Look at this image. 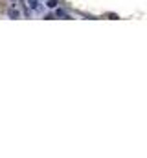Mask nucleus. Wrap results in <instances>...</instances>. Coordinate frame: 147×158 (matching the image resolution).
Wrapping results in <instances>:
<instances>
[{
    "instance_id": "obj_4",
    "label": "nucleus",
    "mask_w": 147,
    "mask_h": 158,
    "mask_svg": "<svg viewBox=\"0 0 147 158\" xmlns=\"http://www.w3.org/2000/svg\"><path fill=\"white\" fill-rule=\"evenodd\" d=\"M57 17H61V18H70V17H68L62 9H57Z\"/></svg>"
},
{
    "instance_id": "obj_2",
    "label": "nucleus",
    "mask_w": 147,
    "mask_h": 158,
    "mask_svg": "<svg viewBox=\"0 0 147 158\" xmlns=\"http://www.w3.org/2000/svg\"><path fill=\"white\" fill-rule=\"evenodd\" d=\"M8 17H9V18H18V17H20V13H18L15 8H11V9L8 11Z\"/></svg>"
},
{
    "instance_id": "obj_3",
    "label": "nucleus",
    "mask_w": 147,
    "mask_h": 158,
    "mask_svg": "<svg viewBox=\"0 0 147 158\" xmlns=\"http://www.w3.org/2000/svg\"><path fill=\"white\" fill-rule=\"evenodd\" d=\"M48 8H57V6H59V2H57V0H48Z\"/></svg>"
},
{
    "instance_id": "obj_1",
    "label": "nucleus",
    "mask_w": 147,
    "mask_h": 158,
    "mask_svg": "<svg viewBox=\"0 0 147 158\" xmlns=\"http://www.w3.org/2000/svg\"><path fill=\"white\" fill-rule=\"evenodd\" d=\"M28 8L33 11H43V6H40L39 0H28Z\"/></svg>"
}]
</instances>
